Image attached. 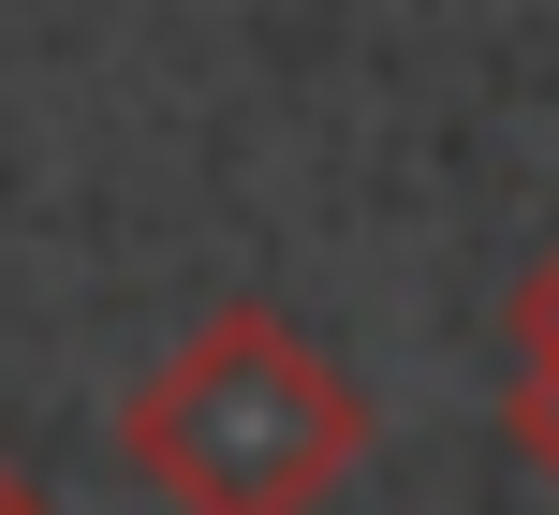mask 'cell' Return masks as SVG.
<instances>
[{
  "instance_id": "obj_1",
  "label": "cell",
  "mask_w": 559,
  "mask_h": 515,
  "mask_svg": "<svg viewBox=\"0 0 559 515\" xmlns=\"http://www.w3.org/2000/svg\"><path fill=\"white\" fill-rule=\"evenodd\" d=\"M118 457L177 515H324L368 471V398L295 310L222 295L163 369L118 398Z\"/></svg>"
},
{
  "instance_id": "obj_2",
  "label": "cell",
  "mask_w": 559,
  "mask_h": 515,
  "mask_svg": "<svg viewBox=\"0 0 559 515\" xmlns=\"http://www.w3.org/2000/svg\"><path fill=\"white\" fill-rule=\"evenodd\" d=\"M501 442L559 487V354H515V383H501Z\"/></svg>"
},
{
  "instance_id": "obj_3",
  "label": "cell",
  "mask_w": 559,
  "mask_h": 515,
  "mask_svg": "<svg viewBox=\"0 0 559 515\" xmlns=\"http://www.w3.org/2000/svg\"><path fill=\"white\" fill-rule=\"evenodd\" d=\"M501 339H515V354H559V236L531 251V280H515V310H501Z\"/></svg>"
},
{
  "instance_id": "obj_4",
  "label": "cell",
  "mask_w": 559,
  "mask_h": 515,
  "mask_svg": "<svg viewBox=\"0 0 559 515\" xmlns=\"http://www.w3.org/2000/svg\"><path fill=\"white\" fill-rule=\"evenodd\" d=\"M0 515H59V501H45V487H29V471H0Z\"/></svg>"
}]
</instances>
